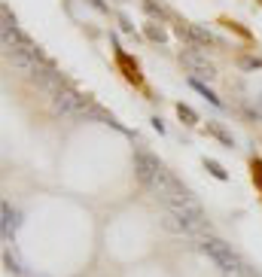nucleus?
Here are the masks:
<instances>
[{"label":"nucleus","mask_w":262,"mask_h":277,"mask_svg":"<svg viewBox=\"0 0 262 277\" xmlns=\"http://www.w3.org/2000/svg\"><path fill=\"white\" fill-rule=\"evenodd\" d=\"M52 110H55L58 116H64V119H73V122H79V119H101V122L119 128V122H116L110 113H104L89 95H79V91H73L70 85H64L61 91L52 95Z\"/></svg>","instance_id":"f257e3e1"},{"label":"nucleus","mask_w":262,"mask_h":277,"mask_svg":"<svg viewBox=\"0 0 262 277\" xmlns=\"http://www.w3.org/2000/svg\"><path fill=\"white\" fill-rule=\"evenodd\" d=\"M201 250H205V253H208V256H211V259H214V262L223 268V271H226V274L235 277V274H241V271H244V265H241L238 253H235V250H232L226 241L205 235V238H201Z\"/></svg>","instance_id":"f03ea898"},{"label":"nucleus","mask_w":262,"mask_h":277,"mask_svg":"<svg viewBox=\"0 0 262 277\" xmlns=\"http://www.w3.org/2000/svg\"><path fill=\"white\" fill-rule=\"evenodd\" d=\"M134 174H137V180L143 183V189H150V192L156 195V189H159V183L165 180L168 171H165V165H162L156 156L137 149V152H134Z\"/></svg>","instance_id":"7ed1b4c3"},{"label":"nucleus","mask_w":262,"mask_h":277,"mask_svg":"<svg viewBox=\"0 0 262 277\" xmlns=\"http://www.w3.org/2000/svg\"><path fill=\"white\" fill-rule=\"evenodd\" d=\"M180 61L192 70V79H214V76H217L214 64L201 55V49H195V52H183V55H180Z\"/></svg>","instance_id":"20e7f679"},{"label":"nucleus","mask_w":262,"mask_h":277,"mask_svg":"<svg viewBox=\"0 0 262 277\" xmlns=\"http://www.w3.org/2000/svg\"><path fill=\"white\" fill-rule=\"evenodd\" d=\"M0 217H3V223H0V226H3V238L9 241V238L15 235V229H18V210H12L9 201H3V204H0Z\"/></svg>","instance_id":"39448f33"},{"label":"nucleus","mask_w":262,"mask_h":277,"mask_svg":"<svg viewBox=\"0 0 262 277\" xmlns=\"http://www.w3.org/2000/svg\"><path fill=\"white\" fill-rule=\"evenodd\" d=\"M162 226H165L171 235H183V238H189V235H186V226H183V223H180L174 213H168V210H165V220H162Z\"/></svg>","instance_id":"423d86ee"},{"label":"nucleus","mask_w":262,"mask_h":277,"mask_svg":"<svg viewBox=\"0 0 262 277\" xmlns=\"http://www.w3.org/2000/svg\"><path fill=\"white\" fill-rule=\"evenodd\" d=\"M208 131H211V134H214V137H217V140H223V143H226V146H229V149H232V146H235V140H232V134H229V131H226V128H220V125H217V122H208Z\"/></svg>","instance_id":"0eeeda50"},{"label":"nucleus","mask_w":262,"mask_h":277,"mask_svg":"<svg viewBox=\"0 0 262 277\" xmlns=\"http://www.w3.org/2000/svg\"><path fill=\"white\" fill-rule=\"evenodd\" d=\"M189 85H192V88H195V91H198V95H205V98H208V101H211V104H214V107H223V104H220V98H217V95H214V91H211V88H208V85H201V82H198V79H189Z\"/></svg>","instance_id":"6e6552de"},{"label":"nucleus","mask_w":262,"mask_h":277,"mask_svg":"<svg viewBox=\"0 0 262 277\" xmlns=\"http://www.w3.org/2000/svg\"><path fill=\"white\" fill-rule=\"evenodd\" d=\"M177 113H180V119H183L186 125H198V113H195L192 107H186V104H177Z\"/></svg>","instance_id":"1a4fd4ad"},{"label":"nucleus","mask_w":262,"mask_h":277,"mask_svg":"<svg viewBox=\"0 0 262 277\" xmlns=\"http://www.w3.org/2000/svg\"><path fill=\"white\" fill-rule=\"evenodd\" d=\"M205 168H208V171H211L217 180H229V171H226L220 162H214V159H205Z\"/></svg>","instance_id":"9d476101"},{"label":"nucleus","mask_w":262,"mask_h":277,"mask_svg":"<svg viewBox=\"0 0 262 277\" xmlns=\"http://www.w3.org/2000/svg\"><path fill=\"white\" fill-rule=\"evenodd\" d=\"M3 262H6V268H9V271H12V274L24 277V268H21V262H18V259H15V256H12V253H9V250H6V253H3Z\"/></svg>","instance_id":"9b49d317"},{"label":"nucleus","mask_w":262,"mask_h":277,"mask_svg":"<svg viewBox=\"0 0 262 277\" xmlns=\"http://www.w3.org/2000/svg\"><path fill=\"white\" fill-rule=\"evenodd\" d=\"M147 37L156 40V43H165V30H162L159 24H147Z\"/></svg>","instance_id":"f8f14e48"},{"label":"nucleus","mask_w":262,"mask_h":277,"mask_svg":"<svg viewBox=\"0 0 262 277\" xmlns=\"http://www.w3.org/2000/svg\"><path fill=\"white\" fill-rule=\"evenodd\" d=\"M147 12H150V15H162V18L168 15V9H165L162 3H156V0H147Z\"/></svg>","instance_id":"ddd939ff"},{"label":"nucleus","mask_w":262,"mask_h":277,"mask_svg":"<svg viewBox=\"0 0 262 277\" xmlns=\"http://www.w3.org/2000/svg\"><path fill=\"white\" fill-rule=\"evenodd\" d=\"M116 3H125V0H116Z\"/></svg>","instance_id":"4468645a"}]
</instances>
